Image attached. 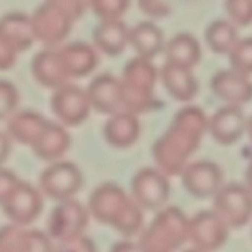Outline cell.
Masks as SVG:
<instances>
[{"instance_id": "1f68e13d", "label": "cell", "mask_w": 252, "mask_h": 252, "mask_svg": "<svg viewBox=\"0 0 252 252\" xmlns=\"http://www.w3.org/2000/svg\"><path fill=\"white\" fill-rule=\"evenodd\" d=\"M19 103V92L7 80H0V120L9 118Z\"/></svg>"}, {"instance_id": "e0dca14e", "label": "cell", "mask_w": 252, "mask_h": 252, "mask_svg": "<svg viewBox=\"0 0 252 252\" xmlns=\"http://www.w3.org/2000/svg\"><path fill=\"white\" fill-rule=\"evenodd\" d=\"M50 236L12 223L0 227V252L50 251Z\"/></svg>"}, {"instance_id": "7c38bea8", "label": "cell", "mask_w": 252, "mask_h": 252, "mask_svg": "<svg viewBox=\"0 0 252 252\" xmlns=\"http://www.w3.org/2000/svg\"><path fill=\"white\" fill-rule=\"evenodd\" d=\"M41 190L35 189L27 182H21L13 188L4 202L0 205L3 213L12 223L28 226L43 211V196Z\"/></svg>"}, {"instance_id": "44dd1931", "label": "cell", "mask_w": 252, "mask_h": 252, "mask_svg": "<svg viewBox=\"0 0 252 252\" xmlns=\"http://www.w3.org/2000/svg\"><path fill=\"white\" fill-rule=\"evenodd\" d=\"M130 28L118 19H100L93 31V43L97 50L108 56H118L128 44Z\"/></svg>"}, {"instance_id": "d6986e66", "label": "cell", "mask_w": 252, "mask_h": 252, "mask_svg": "<svg viewBox=\"0 0 252 252\" xmlns=\"http://www.w3.org/2000/svg\"><path fill=\"white\" fill-rule=\"evenodd\" d=\"M103 136L106 142L117 149L130 148L140 136V123L137 115L126 109L112 114L105 123Z\"/></svg>"}, {"instance_id": "d6a6232c", "label": "cell", "mask_w": 252, "mask_h": 252, "mask_svg": "<svg viewBox=\"0 0 252 252\" xmlns=\"http://www.w3.org/2000/svg\"><path fill=\"white\" fill-rule=\"evenodd\" d=\"M46 1L62 9L74 21L81 18L86 13L87 7H90V0H46Z\"/></svg>"}, {"instance_id": "ab89813d", "label": "cell", "mask_w": 252, "mask_h": 252, "mask_svg": "<svg viewBox=\"0 0 252 252\" xmlns=\"http://www.w3.org/2000/svg\"><path fill=\"white\" fill-rule=\"evenodd\" d=\"M247 133H248V136H250V139H251L252 142V117L247 121Z\"/></svg>"}, {"instance_id": "8d00e7d4", "label": "cell", "mask_w": 252, "mask_h": 252, "mask_svg": "<svg viewBox=\"0 0 252 252\" xmlns=\"http://www.w3.org/2000/svg\"><path fill=\"white\" fill-rule=\"evenodd\" d=\"M62 250H69V251H93L94 245L92 244V241L89 238H86L84 235H80L68 242L61 244Z\"/></svg>"}, {"instance_id": "f35d334b", "label": "cell", "mask_w": 252, "mask_h": 252, "mask_svg": "<svg viewBox=\"0 0 252 252\" xmlns=\"http://www.w3.org/2000/svg\"><path fill=\"white\" fill-rule=\"evenodd\" d=\"M245 182H247V188L252 192V161L251 164L248 165L247 168V173H245Z\"/></svg>"}, {"instance_id": "5b68a950", "label": "cell", "mask_w": 252, "mask_h": 252, "mask_svg": "<svg viewBox=\"0 0 252 252\" xmlns=\"http://www.w3.org/2000/svg\"><path fill=\"white\" fill-rule=\"evenodd\" d=\"M90 211L81 202L68 198L59 201L47 220V235L59 244L68 242L84 233Z\"/></svg>"}, {"instance_id": "9a60e30c", "label": "cell", "mask_w": 252, "mask_h": 252, "mask_svg": "<svg viewBox=\"0 0 252 252\" xmlns=\"http://www.w3.org/2000/svg\"><path fill=\"white\" fill-rule=\"evenodd\" d=\"M213 93L226 103L245 105L252 100V81L247 74L232 69H223L211 78Z\"/></svg>"}, {"instance_id": "d590c367", "label": "cell", "mask_w": 252, "mask_h": 252, "mask_svg": "<svg viewBox=\"0 0 252 252\" xmlns=\"http://www.w3.org/2000/svg\"><path fill=\"white\" fill-rule=\"evenodd\" d=\"M19 183V179L10 170L0 167V205L13 190V188Z\"/></svg>"}, {"instance_id": "3957f363", "label": "cell", "mask_w": 252, "mask_h": 252, "mask_svg": "<svg viewBox=\"0 0 252 252\" xmlns=\"http://www.w3.org/2000/svg\"><path fill=\"white\" fill-rule=\"evenodd\" d=\"M158 71L151 59L137 56L130 59L124 69L121 81L123 90V109L136 115L152 109L155 102V84Z\"/></svg>"}, {"instance_id": "ac0fdd59", "label": "cell", "mask_w": 252, "mask_h": 252, "mask_svg": "<svg viewBox=\"0 0 252 252\" xmlns=\"http://www.w3.org/2000/svg\"><path fill=\"white\" fill-rule=\"evenodd\" d=\"M58 55L69 78L86 77L92 74L99 63L96 47L86 41L68 43L58 50Z\"/></svg>"}, {"instance_id": "8fae6325", "label": "cell", "mask_w": 252, "mask_h": 252, "mask_svg": "<svg viewBox=\"0 0 252 252\" xmlns=\"http://www.w3.org/2000/svg\"><path fill=\"white\" fill-rule=\"evenodd\" d=\"M229 226L214 211H201L189 220L188 241L198 251H214L221 248L229 236Z\"/></svg>"}, {"instance_id": "4fadbf2b", "label": "cell", "mask_w": 252, "mask_h": 252, "mask_svg": "<svg viewBox=\"0 0 252 252\" xmlns=\"http://www.w3.org/2000/svg\"><path fill=\"white\" fill-rule=\"evenodd\" d=\"M185 189L195 198H213L223 186V171L213 161H196L188 164L182 171Z\"/></svg>"}, {"instance_id": "74e56055", "label": "cell", "mask_w": 252, "mask_h": 252, "mask_svg": "<svg viewBox=\"0 0 252 252\" xmlns=\"http://www.w3.org/2000/svg\"><path fill=\"white\" fill-rule=\"evenodd\" d=\"M12 151V142H10V136L7 133L0 131V167L3 165V162L7 159L9 154Z\"/></svg>"}, {"instance_id": "2e32d148", "label": "cell", "mask_w": 252, "mask_h": 252, "mask_svg": "<svg viewBox=\"0 0 252 252\" xmlns=\"http://www.w3.org/2000/svg\"><path fill=\"white\" fill-rule=\"evenodd\" d=\"M87 96L92 105V109L99 114L112 115L123 109V90L120 78L111 74H100L94 77L89 87Z\"/></svg>"}, {"instance_id": "8992f818", "label": "cell", "mask_w": 252, "mask_h": 252, "mask_svg": "<svg viewBox=\"0 0 252 252\" xmlns=\"http://www.w3.org/2000/svg\"><path fill=\"white\" fill-rule=\"evenodd\" d=\"M214 211L226 221L230 229L247 226L252 219V192L247 185L229 183L223 185L213 196Z\"/></svg>"}, {"instance_id": "83f0119b", "label": "cell", "mask_w": 252, "mask_h": 252, "mask_svg": "<svg viewBox=\"0 0 252 252\" xmlns=\"http://www.w3.org/2000/svg\"><path fill=\"white\" fill-rule=\"evenodd\" d=\"M205 40L210 49L219 55H229L233 46L238 43L236 27L224 19H217L205 30Z\"/></svg>"}, {"instance_id": "7402d4cb", "label": "cell", "mask_w": 252, "mask_h": 252, "mask_svg": "<svg viewBox=\"0 0 252 252\" xmlns=\"http://www.w3.org/2000/svg\"><path fill=\"white\" fill-rule=\"evenodd\" d=\"M161 80L167 93L179 102L192 100L199 89L198 80L193 77L190 68H185L170 62H165V65L162 66Z\"/></svg>"}, {"instance_id": "e575fe53", "label": "cell", "mask_w": 252, "mask_h": 252, "mask_svg": "<svg viewBox=\"0 0 252 252\" xmlns=\"http://www.w3.org/2000/svg\"><path fill=\"white\" fill-rule=\"evenodd\" d=\"M139 7L143 13L152 16V18H165L171 9L164 0H137Z\"/></svg>"}, {"instance_id": "f1b7e54d", "label": "cell", "mask_w": 252, "mask_h": 252, "mask_svg": "<svg viewBox=\"0 0 252 252\" xmlns=\"http://www.w3.org/2000/svg\"><path fill=\"white\" fill-rule=\"evenodd\" d=\"M230 66L235 71L250 75L252 74V37L238 40L229 53Z\"/></svg>"}, {"instance_id": "5bb4252c", "label": "cell", "mask_w": 252, "mask_h": 252, "mask_svg": "<svg viewBox=\"0 0 252 252\" xmlns=\"http://www.w3.org/2000/svg\"><path fill=\"white\" fill-rule=\"evenodd\" d=\"M247 118L239 105H230L220 108L208 120V131L213 139L224 146L236 143L247 131Z\"/></svg>"}, {"instance_id": "4dcf8cb0", "label": "cell", "mask_w": 252, "mask_h": 252, "mask_svg": "<svg viewBox=\"0 0 252 252\" xmlns=\"http://www.w3.org/2000/svg\"><path fill=\"white\" fill-rule=\"evenodd\" d=\"M224 9L236 25L247 27L252 24V0H226Z\"/></svg>"}, {"instance_id": "30bf717a", "label": "cell", "mask_w": 252, "mask_h": 252, "mask_svg": "<svg viewBox=\"0 0 252 252\" xmlns=\"http://www.w3.org/2000/svg\"><path fill=\"white\" fill-rule=\"evenodd\" d=\"M35 40L47 46L62 43L71 32L74 19L58 6L44 1L31 15Z\"/></svg>"}, {"instance_id": "484cf974", "label": "cell", "mask_w": 252, "mask_h": 252, "mask_svg": "<svg viewBox=\"0 0 252 252\" xmlns=\"http://www.w3.org/2000/svg\"><path fill=\"white\" fill-rule=\"evenodd\" d=\"M0 32L15 46L19 53L28 50L35 41L31 16L21 12L4 15L0 19Z\"/></svg>"}, {"instance_id": "ba28073f", "label": "cell", "mask_w": 252, "mask_h": 252, "mask_svg": "<svg viewBox=\"0 0 252 252\" xmlns=\"http://www.w3.org/2000/svg\"><path fill=\"white\" fill-rule=\"evenodd\" d=\"M170 192L167 174L159 168H142L131 179L133 198L143 210H161L168 202Z\"/></svg>"}, {"instance_id": "4316f807", "label": "cell", "mask_w": 252, "mask_h": 252, "mask_svg": "<svg viewBox=\"0 0 252 252\" xmlns=\"http://www.w3.org/2000/svg\"><path fill=\"white\" fill-rule=\"evenodd\" d=\"M165 62L176 63L185 68H193L201 61V44L199 41L188 32L174 35L165 44Z\"/></svg>"}, {"instance_id": "cb8c5ba5", "label": "cell", "mask_w": 252, "mask_h": 252, "mask_svg": "<svg viewBox=\"0 0 252 252\" xmlns=\"http://www.w3.org/2000/svg\"><path fill=\"white\" fill-rule=\"evenodd\" d=\"M32 77L47 89H58L69 81L62 62L59 59L58 50H41L31 61Z\"/></svg>"}, {"instance_id": "d4e9b609", "label": "cell", "mask_w": 252, "mask_h": 252, "mask_svg": "<svg viewBox=\"0 0 252 252\" xmlns=\"http://www.w3.org/2000/svg\"><path fill=\"white\" fill-rule=\"evenodd\" d=\"M128 44L137 56L154 59L165 49L164 32L152 22H140L130 30Z\"/></svg>"}, {"instance_id": "7a4b0ae2", "label": "cell", "mask_w": 252, "mask_h": 252, "mask_svg": "<svg viewBox=\"0 0 252 252\" xmlns=\"http://www.w3.org/2000/svg\"><path fill=\"white\" fill-rule=\"evenodd\" d=\"M87 208L97 221L127 238L137 235L143 227V208L115 183L97 186L89 198Z\"/></svg>"}, {"instance_id": "f546056e", "label": "cell", "mask_w": 252, "mask_h": 252, "mask_svg": "<svg viewBox=\"0 0 252 252\" xmlns=\"http://www.w3.org/2000/svg\"><path fill=\"white\" fill-rule=\"evenodd\" d=\"M131 0H90L93 13L100 19H118L128 9Z\"/></svg>"}, {"instance_id": "603a6c76", "label": "cell", "mask_w": 252, "mask_h": 252, "mask_svg": "<svg viewBox=\"0 0 252 252\" xmlns=\"http://www.w3.org/2000/svg\"><path fill=\"white\" fill-rule=\"evenodd\" d=\"M49 120H46L41 114L35 111H19L13 112L7 118L6 133L18 143L25 146H32L44 127L47 126Z\"/></svg>"}, {"instance_id": "52a82bcc", "label": "cell", "mask_w": 252, "mask_h": 252, "mask_svg": "<svg viewBox=\"0 0 252 252\" xmlns=\"http://www.w3.org/2000/svg\"><path fill=\"white\" fill-rule=\"evenodd\" d=\"M40 190L47 198L63 201L72 198L83 186L80 168L69 161H55L40 174Z\"/></svg>"}, {"instance_id": "836d02e7", "label": "cell", "mask_w": 252, "mask_h": 252, "mask_svg": "<svg viewBox=\"0 0 252 252\" xmlns=\"http://www.w3.org/2000/svg\"><path fill=\"white\" fill-rule=\"evenodd\" d=\"M19 52L15 49V46L0 32V71L10 69L18 58Z\"/></svg>"}, {"instance_id": "9c48e42d", "label": "cell", "mask_w": 252, "mask_h": 252, "mask_svg": "<svg viewBox=\"0 0 252 252\" xmlns=\"http://www.w3.org/2000/svg\"><path fill=\"white\" fill-rule=\"evenodd\" d=\"M50 108L55 117L63 126L69 127L83 124L92 111L87 92L69 83L55 89V93L50 99Z\"/></svg>"}, {"instance_id": "277c9868", "label": "cell", "mask_w": 252, "mask_h": 252, "mask_svg": "<svg viewBox=\"0 0 252 252\" xmlns=\"http://www.w3.org/2000/svg\"><path fill=\"white\" fill-rule=\"evenodd\" d=\"M189 236V220L177 207H162L139 239L143 251H173L180 248Z\"/></svg>"}, {"instance_id": "6da1fadb", "label": "cell", "mask_w": 252, "mask_h": 252, "mask_svg": "<svg viewBox=\"0 0 252 252\" xmlns=\"http://www.w3.org/2000/svg\"><path fill=\"white\" fill-rule=\"evenodd\" d=\"M205 131H208V118L201 108L180 109L168 130L154 145L157 168L167 176H180L188 159L198 151Z\"/></svg>"}, {"instance_id": "ffe728a7", "label": "cell", "mask_w": 252, "mask_h": 252, "mask_svg": "<svg viewBox=\"0 0 252 252\" xmlns=\"http://www.w3.org/2000/svg\"><path fill=\"white\" fill-rule=\"evenodd\" d=\"M71 146V136L63 126L49 121L35 143L31 146L34 155L47 162H55L62 158Z\"/></svg>"}]
</instances>
